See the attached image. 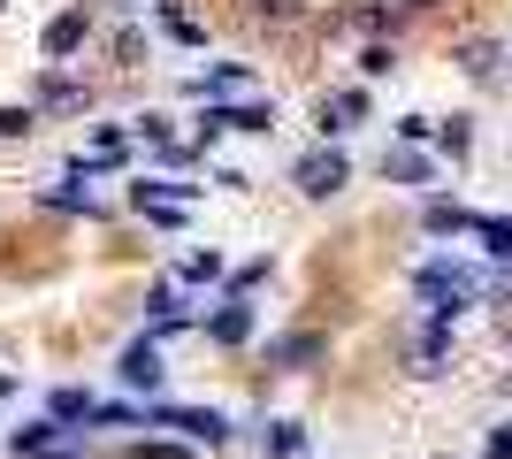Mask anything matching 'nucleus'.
I'll list each match as a JSON object with an SVG mask.
<instances>
[{
    "label": "nucleus",
    "mask_w": 512,
    "mask_h": 459,
    "mask_svg": "<svg viewBox=\"0 0 512 459\" xmlns=\"http://www.w3.org/2000/svg\"><path fill=\"white\" fill-rule=\"evenodd\" d=\"M299 192H306V199L344 192V153H306V161H299Z\"/></svg>",
    "instance_id": "1"
},
{
    "label": "nucleus",
    "mask_w": 512,
    "mask_h": 459,
    "mask_svg": "<svg viewBox=\"0 0 512 459\" xmlns=\"http://www.w3.org/2000/svg\"><path fill=\"white\" fill-rule=\"evenodd\" d=\"M123 383H130V391H153V383H161V360H153L146 345H130L123 352Z\"/></svg>",
    "instance_id": "2"
},
{
    "label": "nucleus",
    "mask_w": 512,
    "mask_h": 459,
    "mask_svg": "<svg viewBox=\"0 0 512 459\" xmlns=\"http://www.w3.org/2000/svg\"><path fill=\"white\" fill-rule=\"evenodd\" d=\"M360 108H367V100H360V92H337V100H321V131H344V123H360Z\"/></svg>",
    "instance_id": "3"
},
{
    "label": "nucleus",
    "mask_w": 512,
    "mask_h": 459,
    "mask_svg": "<svg viewBox=\"0 0 512 459\" xmlns=\"http://www.w3.org/2000/svg\"><path fill=\"white\" fill-rule=\"evenodd\" d=\"M245 329H253V314H245V306H222V314H214V345H245Z\"/></svg>",
    "instance_id": "4"
},
{
    "label": "nucleus",
    "mask_w": 512,
    "mask_h": 459,
    "mask_svg": "<svg viewBox=\"0 0 512 459\" xmlns=\"http://www.w3.org/2000/svg\"><path fill=\"white\" fill-rule=\"evenodd\" d=\"M77 39H85V16H54L46 23V54H69Z\"/></svg>",
    "instance_id": "5"
},
{
    "label": "nucleus",
    "mask_w": 512,
    "mask_h": 459,
    "mask_svg": "<svg viewBox=\"0 0 512 459\" xmlns=\"http://www.w3.org/2000/svg\"><path fill=\"white\" fill-rule=\"evenodd\" d=\"M383 176H398V184H421V176H428V161H421V153H390V161H383Z\"/></svg>",
    "instance_id": "6"
},
{
    "label": "nucleus",
    "mask_w": 512,
    "mask_h": 459,
    "mask_svg": "<svg viewBox=\"0 0 512 459\" xmlns=\"http://www.w3.org/2000/svg\"><path fill=\"white\" fill-rule=\"evenodd\" d=\"M54 421H92V398L85 391H54Z\"/></svg>",
    "instance_id": "7"
},
{
    "label": "nucleus",
    "mask_w": 512,
    "mask_h": 459,
    "mask_svg": "<svg viewBox=\"0 0 512 459\" xmlns=\"http://www.w3.org/2000/svg\"><path fill=\"white\" fill-rule=\"evenodd\" d=\"M46 444H54V429H46V421H23V429H16V452H46Z\"/></svg>",
    "instance_id": "8"
},
{
    "label": "nucleus",
    "mask_w": 512,
    "mask_h": 459,
    "mask_svg": "<svg viewBox=\"0 0 512 459\" xmlns=\"http://www.w3.org/2000/svg\"><path fill=\"white\" fill-rule=\"evenodd\" d=\"M39 100H46V108H69V100H77V85H69V77H46Z\"/></svg>",
    "instance_id": "9"
},
{
    "label": "nucleus",
    "mask_w": 512,
    "mask_h": 459,
    "mask_svg": "<svg viewBox=\"0 0 512 459\" xmlns=\"http://www.w3.org/2000/svg\"><path fill=\"white\" fill-rule=\"evenodd\" d=\"M130 459H192V444H130Z\"/></svg>",
    "instance_id": "10"
},
{
    "label": "nucleus",
    "mask_w": 512,
    "mask_h": 459,
    "mask_svg": "<svg viewBox=\"0 0 512 459\" xmlns=\"http://www.w3.org/2000/svg\"><path fill=\"white\" fill-rule=\"evenodd\" d=\"M314 352H321V337H283L276 360H314Z\"/></svg>",
    "instance_id": "11"
},
{
    "label": "nucleus",
    "mask_w": 512,
    "mask_h": 459,
    "mask_svg": "<svg viewBox=\"0 0 512 459\" xmlns=\"http://www.w3.org/2000/svg\"><path fill=\"white\" fill-rule=\"evenodd\" d=\"M184 276H192V284H214V276H222V261H214V253H192V261H184Z\"/></svg>",
    "instance_id": "12"
},
{
    "label": "nucleus",
    "mask_w": 512,
    "mask_h": 459,
    "mask_svg": "<svg viewBox=\"0 0 512 459\" xmlns=\"http://www.w3.org/2000/svg\"><path fill=\"white\" fill-rule=\"evenodd\" d=\"M482 459H512V429H505V437H490V452H482Z\"/></svg>",
    "instance_id": "13"
},
{
    "label": "nucleus",
    "mask_w": 512,
    "mask_h": 459,
    "mask_svg": "<svg viewBox=\"0 0 512 459\" xmlns=\"http://www.w3.org/2000/svg\"><path fill=\"white\" fill-rule=\"evenodd\" d=\"M406 8H428V0H406Z\"/></svg>",
    "instance_id": "14"
}]
</instances>
